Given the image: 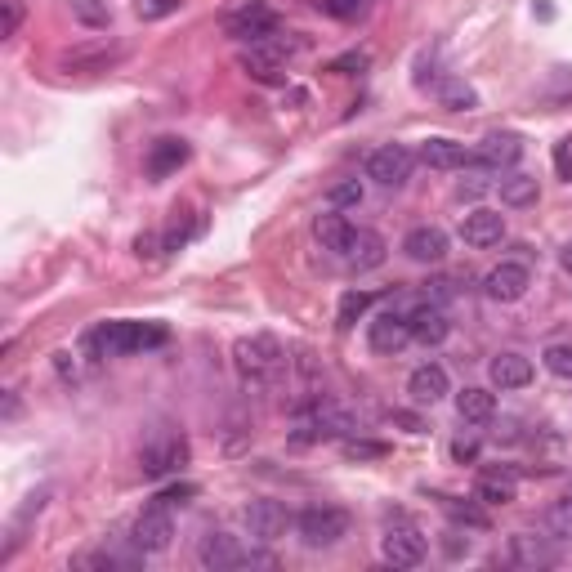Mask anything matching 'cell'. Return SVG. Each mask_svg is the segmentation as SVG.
I'll use <instances>...</instances> for the list:
<instances>
[{"instance_id":"cell-1","label":"cell","mask_w":572,"mask_h":572,"mask_svg":"<svg viewBox=\"0 0 572 572\" xmlns=\"http://www.w3.org/2000/svg\"><path fill=\"white\" fill-rule=\"evenodd\" d=\"M166 340L161 327H143V322H103L85 336V345L94 349V358H126L139 354V349H152Z\"/></svg>"},{"instance_id":"cell-2","label":"cell","mask_w":572,"mask_h":572,"mask_svg":"<svg viewBox=\"0 0 572 572\" xmlns=\"http://www.w3.org/2000/svg\"><path fill=\"white\" fill-rule=\"evenodd\" d=\"M233 367L246 385H269L282 371V345L273 336H246L233 345Z\"/></svg>"},{"instance_id":"cell-3","label":"cell","mask_w":572,"mask_h":572,"mask_svg":"<svg viewBox=\"0 0 572 572\" xmlns=\"http://www.w3.org/2000/svg\"><path fill=\"white\" fill-rule=\"evenodd\" d=\"M380 555H385V564H394V568H416V564L425 559V537H421V528H416V523L407 519L403 510L385 519Z\"/></svg>"},{"instance_id":"cell-4","label":"cell","mask_w":572,"mask_h":572,"mask_svg":"<svg viewBox=\"0 0 572 572\" xmlns=\"http://www.w3.org/2000/svg\"><path fill=\"white\" fill-rule=\"evenodd\" d=\"M304 546H336L340 537H349V514L336 505H309V510L295 519Z\"/></svg>"},{"instance_id":"cell-5","label":"cell","mask_w":572,"mask_h":572,"mask_svg":"<svg viewBox=\"0 0 572 572\" xmlns=\"http://www.w3.org/2000/svg\"><path fill=\"white\" fill-rule=\"evenodd\" d=\"M412 170H416V152L403 148V143H385V148H376L367 157V179H376L385 188H403L412 179Z\"/></svg>"},{"instance_id":"cell-6","label":"cell","mask_w":572,"mask_h":572,"mask_svg":"<svg viewBox=\"0 0 572 572\" xmlns=\"http://www.w3.org/2000/svg\"><path fill=\"white\" fill-rule=\"evenodd\" d=\"M224 32L237 36V41L260 45V41H269V36H278V14H273L264 0H251V5L233 9V14L224 18Z\"/></svg>"},{"instance_id":"cell-7","label":"cell","mask_w":572,"mask_h":572,"mask_svg":"<svg viewBox=\"0 0 572 572\" xmlns=\"http://www.w3.org/2000/svg\"><path fill=\"white\" fill-rule=\"evenodd\" d=\"M184 461H188V443L179 434L148 438V443H143V452H139V470L148 474V479H166V474H175Z\"/></svg>"},{"instance_id":"cell-8","label":"cell","mask_w":572,"mask_h":572,"mask_svg":"<svg viewBox=\"0 0 572 572\" xmlns=\"http://www.w3.org/2000/svg\"><path fill=\"white\" fill-rule=\"evenodd\" d=\"M170 537H175V523H170V505H148V510L135 519V528H130V541H135L139 555H161V550L170 546Z\"/></svg>"},{"instance_id":"cell-9","label":"cell","mask_w":572,"mask_h":572,"mask_svg":"<svg viewBox=\"0 0 572 572\" xmlns=\"http://www.w3.org/2000/svg\"><path fill=\"white\" fill-rule=\"evenodd\" d=\"M407 340H412V322H407V313L385 309V313H376V318H371L367 345L376 349V354H398Z\"/></svg>"},{"instance_id":"cell-10","label":"cell","mask_w":572,"mask_h":572,"mask_svg":"<svg viewBox=\"0 0 572 572\" xmlns=\"http://www.w3.org/2000/svg\"><path fill=\"white\" fill-rule=\"evenodd\" d=\"M286 528H291V514H286V505L260 497L246 505V532H251L255 541H278L286 537Z\"/></svg>"},{"instance_id":"cell-11","label":"cell","mask_w":572,"mask_h":572,"mask_svg":"<svg viewBox=\"0 0 572 572\" xmlns=\"http://www.w3.org/2000/svg\"><path fill=\"white\" fill-rule=\"evenodd\" d=\"M237 63H242V72L251 76V81H260V85H282L286 81V59H282V50L273 41L251 45Z\"/></svg>"},{"instance_id":"cell-12","label":"cell","mask_w":572,"mask_h":572,"mask_svg":"<svg viewBox=\"0 0 572 572\" xmlns=\"http://www.w3.org/2000/svg\"><path fill=\"white\" fill-rule=\"evenodd\" d=\"M528 286H532L528 264H497V269L483 278V291H488L492 300H501V304L523 300V295H528Z\"/></svg>"},{"instance_id":"cell-13","label":"cell","mask_w":572,"mask_h":572,"mask_svg":"<svg viewBox=\"0 0 572 572\" xmlns=\"http://www.w3.org/2000/svg\"><path fill=\"white\" fill-rule=\"evenodd\" d=\"M505 237V215L501 211H470L461 219V242L465 246H474V251H488V246H497Z\"/></svg>"},{"instance_id":"cell-14","label":"cell","mask_w":572,"mask_h":572,"mask_svg":"<svg viewBox=\"0 0 572 572\" xmlns=\"http://www.w3.org/2000/svg\"><path fill=\"white\" fill-rule=\"evenodd\" d=\"M407 322H412V340H421V345H443V340L452 336V322H447L443 304H434V300L416 304V309L407 313Z\"/></svg>"},{"instance_id":"cell-15","label":"cell","mask_w":572,"mask_h":572,"mask_svg":"<svg viewBox=\"0 0 572 572\" xmlns=\"http://www.w3.org/2000/svg\"><path fill=\"white\" fill-rule=\"evenodd\" d=\"M510 564L519 568H555L559 550L546 537H532V532H514L510 537Z\"/></svg>"},{"instance_id":"cell-16","label":"cell","mask_w":572,"mask_h":572,"mask_svg":"<svg viewBox=\"0 0 572 572\" xmlns=\"http://www.w3.org/2000/svg\"><path fill=\"white\" fill-rule=\"evenodd\" d=\"M345 260L354 264V269H380V264L389 260V246L376 228H354V237H349V246H345Z\"/></svg>"},{"instance_id":"cell-17","label":"cell","mask_w":572,"mask_h":572,"mask_svg":"<svg viewBox=\"0 0 572 572\" xmlns=\"http://www.w3.org/2000/svg\"><path fill=\"white\" fill-rule=\"evenodd\" d=\"M242 555H246V550L237 546V541L228 537V532H206V537H202V550H197L202 568H211V572L242 568Z\"/></svg>"},{"instance_id":"cell-18","label":"cell","mask_w":572,"mask_h":572,"mask_svg":"<svg viewBox=\"0 0 572 572\" xmlns=\"http://www.w3.org/2000/svg\"><path fill=\"white\" fill-rule=\"evenodd\" d=\"M407 394L416 398V403H443L447 394H452V380H447V371L438 367V362H425V367L412 371V380H407Z\"/></svg>"},{"instance_id":"cell-19","label":"cell","mask_w":572,"mask_h":572,"mask_svg":"<svg viewBox=\"0 0 572 572\" xmlns=\"http://www.w3.org/2000/svg\"><path fill=\"white\" fill-rule=\"evenodd\" d=\"M403 251H407V260H416V264H438L447 255V233L434 224H421L403 237Z\"/></svg>"},{"instance_id":"cell-20","label":"cell","mask_w":572,"mask_h":572,"mask_svg":"<svg viewBox=\"0 0 572 572\" xmlns=\"http://www.w3.org/2000/svg\"><path fill=\"white\" fill-rule=\"evenodd\" d=\"M416 157H421L429 170H461V166H470V152H465V143H456V139H447V135L425 139Z\"/></svg>"},{"instance_id":"cell-21","label":"cell","mask_w":572,"mask_h":572,"mask_svg":"<svg viewBox=\"0 0 572 572\" xmlns=\"http://www.w3.org/2000/svg\"><path fill=\"white\" fill-rule=\"evenodd\" d=\"M519 157H523V139L519 135H501L497 130V135L483 139V148H479V157L474 161H479L483 170H510Z\"/></svg>"},{"instance_id":"cell-22","label":"cell","mask_w":572,"mask_h":572,"mask_svg":"<svg viewBox=\"0 0 572 572\" xmlns=\"http://www.w3.org/2000/svg\"><path fill=\"white\" fill-rule=\"evenodd\" d=\"M488 376L497 389H528L532 385V362L523 354H497L488 362Z\"/></svg>"},{"instance_id":"cell-23","label":"cell","mask_w":572,"mask_h":572,"mask_svg":"<svg viewBox=\"0 0 572 572\" xmlns=\"http://www.w3.org/2000/svg\"><path fill=\"white\" fill-rule=\"evenodd\" d=\"M184 161H188V143L184 139H157L152 143V152H148V175L166 179V175H175Z\"/></svg>"},{"instance_id":"cell-24","label":"cell","mask_w":572,"mask_h":572,"mask_svg":"<svg viewBox=\"0 0 572 572\" xmlns=\"http://www.w3.org/2000/svg\"><path fill=\"white\" fill-rule=\"evenodd\" d=\"M313 237H318L322 251H340V255H345V246H349V237H354V228H349V219L340 215V211H327V215L313 219Z\"/></svg>"},{"instance_id":"cell-25","label":"cell","mask_w":572,"mask_h":572,"mask_svg":"<svg viewBox=\"0 0 572 572\" xmlns=\"http://www.w3.org/2000/svg\"><path fill=\"white\" fill-rule=\"evenodd\" d=\"M492 412H497V398H492L488 389H461V394H456V416H461L465 425L492 421Z\"/></svg>"},{"instance_id":"cell-26","label":"cell","mask_w":572,"mask_h":572,"mask_svg":"<svg viewBox=\"0 0 572 572\" xmlns=\"http://www.w3.org/2000/svg\"><path fill=\"white\" fill-rule=\"evenodd\" d=\"M438 103H443L447 112H470V108H479V94H474V85H465L461 76H443V81H438Z\"/></svg>"},{"instance_id":"cell-27","label":"cell","mask_w":572,"mask_h":572,"mask_svg":"<svg viewBox=\"0 0 572 572\" xmlns=\"http://www.w3.org/2000/svg\"><path fill=\"white\" fill-rule=\"evenodd\" d=\"M514 479L510 474H479V483H474V497L483 505H510L514 501Z\"/></svg>"},{"instance_id":"cell-28","label":"cell","mask_w":572,"mask_h":572,"mask_svg":"<svg viewBox=\"0 0 572 572\" xmlns=\"http://www.w3.org/2000/svg\"><path fill=\"white\" fill-rule=\"evenodd\" d=\"M537 193L541 188H537V179L532 175H505L501 179V202L505 206H532L537 202Z\"/></svg>"},{"instance_id":"cell-29","label":"cell","mask_w":572,"mask_h":572,"mask_svg":"<svg viewBox=\"0 0 572 572\" xmlns=\"http://www.w3.org/2000/svg\"><path fill=\"white\" fill-rule=\"evenodd\" d=\"M371 300H376L371 291H345V295H340V313H336V322H340V327H354L362 313L371 309Z\"/></svg>"},{"instance_id":"cell-30","label":"cell","mask_w":572,"mask_h":572,"mask_svg":"<svg viewBox=\"0 0 572 572\" xmlns=\"http://www.w3.org/2000/svg\"><path fill=\"white\" fill-rule=\"evenodd\" d=\"M362 202V184L358 179H336V184L327 188V206L331 211H345V206H358Z\"/></svg>"},{"instance_id":"cell-31","label":"cell","mask_w":572,"mask_h":572,"mask_svg":"<svg viewBox=\"0 0 572 572\" xmlns=\"http://www.w3.org/2000/svg\"><path fill=\"white\" fill-rule=\"evenodd\" d=\"M72 14L81 18L85 27H108V23H112L108 0H72Z\"/></svg>"},{"instance_id":"cell-32","label":"cell","mask_w":572,"mask_h":572,"mask_svg":"<svg viewBox=\"0 0 572 572\" xmlns=\"http://www.w3.org/2000/svg\"><path fill=\"white\" fill-rule=\"evenodd\" d=\"M121 50H76L63 59V68H72V72H85V68H108L112 59H117Z\"/></svg>"},{"instance_id":"cell-33","label":"cell","mask_w":572,"mask_h":572,"mask_svg":"<svg viewBox=\"0 0 572 572\" xmlns=\"http://www.w3.org/2000/svg\"><path fill=\"white\" fill-rule=\"evenodd\" d=\"M550 376L559 380H572V345H546V354H541Z\"/></svg>"},{"instance_id":"cell-34","label":"cell","mask_w":572,"mask_h":572,"mask_svg":"<svg viewBox=\"0 0 572 572\" xmlns=\"http://www.w3.org/2000/svg\"><path fill=\"white\" fill-rule=\"evenodd\" d=\"M322 9L331 18H340V23H354V18L367 14V0H322Z\"/></svg>"},{"instance_id":"cell-35","label":"cell","mask_w":572,"mask_h":572,"mask_svg":"<svg viewBox=\"0 0 572 572\" xmlns=\"http://www.w3.org/2000/svg\"><path fill=\"white\" fill-rule=\"evenodd\" d=\"M179 9V0H135V14L143 23H157V18H170Z\"/></svg>"},{"instance_id":"cell-36","label":"cell","mask_w":572,"mask_h":572,"mask_svg":"<svg viewBox=\"0 0 572 572\" xmlns=\"http://www.w3.org/2000/svg\"><path fill=\"white\" fill-rule=\"evenodd\" d=\"M443 510L452 514L456 523H470V528H488V514H483V510H474V505H461V501H452V497H447V501H443Z\"/></svg>"},{"instance_id":"cell-37","label":"cell","mask_w":572,"mask_h":572,"mask_svg":"<svg viewBox=\"0 0 572 572\" xmlns=\"http://www.w3.org/2000/svg\"><path fill=\"white\" fill-rule=\"evenodd\" d=\"M546 523H550V532H555V537H572V497L559 501V505H550Z\"/></svg>"},{"instance_id":"cell-38","label":"cell","mask_w":572,"mask_h":572,"mask_svg":"<svg viewBox=\"0 0 572 572\" xmlns=\"http://www.w3.org/2000/svg\"><path fill=\"white\" fill-rule=\"evenodd\" d=\"M0 9H5L0 36H18V27H23V0H0Z\"/></svg>"},{"instance_id":"cell-39","label":"cell","mask_w":572,"mask_h":572,"mask_svg":"<svg viewBox=\"0 0 572 572\" xmlns=\"http://www.w3.org/2000/svg\"><path fill=\"white\" fill-rule=\"evenodd\" d=\"M135 559H126V555H112V550H99V555H85L81 559V568H130Z\"/></svg>"},{"instance_id":"cell-40","label":"cell","mask_w":572,"mask_h":572,"mask_svg":"<svg viewBox=\"0 0 572 572\" xmlns=\"http://www.w3.org/2000/svg\"><path fill=\"white\" fill-rule=\"evenodd\" d=\"M345 456H349V461H380L385 447H380V443H345Z\"/></svg>"},{"instance_id":"cell-41","label":"cell","mask_w":572,"mask_h":572,"mask_svg":"<svg viewBox=\"0 0 572 572\" xmlns=\"http://www.w3.org/2000/svg\"><path fill=\"white\" fill-rule=\"evenodd\" d=\"M555 170H559V179H568L572 184V139L555 143Z\"/></svg>"},{"instance_id":"cell-42","label":"cell","mask_w":572,"mask_h":572,"mask_svg":"<svg viewBox=\"0 0 572 572\" xmlns=\"http://www.w3.org/2000/svg\"><path fill=\"white\" fill-rule=\"evenodd\" d=\"M452 456H456L461 465H474V461H479V438H456V443H452Z\"/></svg>"},{"instance_id":"cell-43","label":"cell","mask_w":572,"mask_h":572,"mask_svg":"<svg viewBox=\"0 0 572 572\" xmlns=\"http://www.w3.org/2000/svg\"><path fill=\"white\" fill-rule=\"evenodd\" d=\"M197 497V488H193V483H175V488H166V492H161V505H184V501H193Z\"/></svg>"},{"instance_id":"cell-44","label":"cell","mask_w":572,"mask_h":572,"mask_svg":"<svg viewBox=\"0 0 572 572\" xmlns=\"http://www.w3.org/2000/svg\"><path fill=\"white\" fill-rule=\"evenodd\" d=\"M354 68H367V50H354V54H345V59L331 63V72H354Z\"/></svg>"},{"instance_id":"cell-45","label":"cell","mask_w":572,"mask_h":572,"mask_svg":"<svg viewBox=\"0 0 572 572\" xmlns=\"http://www.w3.org/2000/svg\"><path fill=\"white\" fill-rule=\"evenodd\" d=\"M452 286H456V282H447V278H438V282H429V286H425V300H434V304H443V300H447V295H452Z\"/></svg>"},{"instance_id":"cell-46","label":"cell","mask_w":572,"mask_h":572,"mask_svg":"<svg viewBox=\"0 0 572 572\" xmlns=\"http://www.w3.org/2000/svg\"><path fill=\"white\" fill-rule=\"evenodd\" d=\"M483 188H488V179H483V175H470V184H461V197H479Z\"/></svg>"},{"instance_id":"cell-47","label":"cell","mask_w":572,"mask_h":572,"mask_svg":"<svg viewBox=\"0 0 572 572\" xmlns=\"http://www.w3.org/2000/svg\"><path fill=\"white\" fill-rule=\"evenodd\" d=\"M135 251H139V255H148V260H152V255H157V237H152V233H143L139 242H135Z\"/></svg>"},{"instance_id":"cell-48","label":"cell","mask_w":572,"mask_h":572,"mask_svg":"<svg viewBox=\"0 0 572 572\" xmlns=\"http://www.w3.org/2000/svg\"><path fill=\"white\" fill-rule=\"evenodd\" d=\"M394 425H403V429H412V434H421V421H416L412 412H394Z\"/></svg>"},{"instance_id":"cell-49","label":"cell","mask_w":572,"mask_h":572,"mask_svg":"<svg viewBox=\"0 0 572 572\" xmlns=\"http://www.w3.org/2000/svg\"><path fill=\"white\" fill-rule=\"evenodd\" d=\"M14 416H18V398L9 394V398H5V421H14Z\"/></svg>"},{"instance_id":"cell-50","label":"cell","mask_w":572,"mask_h":572,"mask_svg":"<svg viewBox=\"0 0 572 572\" xmlns=\"http://www.w3.org/2000/svg\"><path fill=\"white\" fill-rule=\"evenodd\" d=\"M559 264H564V273H572V242L559 251Z\"/></svg>"}]
</instances>
